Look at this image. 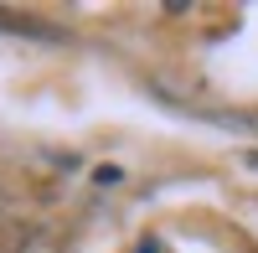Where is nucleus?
<instances>
[{"label":"nucleus","mask_w":258,"mask_h":253,"mask_svg":"<svg viewBox=\"0 0 258 253\" xmlns=\"http://www.w3.org/2000/svg\"><path fill=\"white\" fill-rule=\"evenodd\" d=\"M0 207H6V192H0Z\"/></svg>","instance_id":"f257e3e1"}]
</instances>
